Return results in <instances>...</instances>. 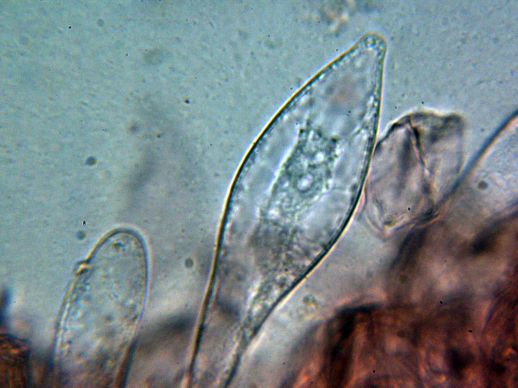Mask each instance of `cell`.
<instances>
[{"mask_svg":"<svg viewBox=\"0 0 518 388\" xmlns=\"http://www.w3.org/2000/svg\"><path fill=\"white\" fill-rule=\"evenodd\" d=\"M134 349H135V346L133 345V346H132V348H131L130 351L128 352V353L126 359V360H125V361L124 362V365H123V368H122V371L121 372V384H122L125 383V380L126 379V376H127V372H128V369L130 368L131 363V361H132V357H133V353H134Z\"/></svg>","mask_w":518,"mask_h":388,"instance_id":"obj_2","label":"cell"},{"mask_svg":"<svg viewBox=\"0 0 518 388\" xmlns=\"http://www.w3.org/2000/svg\"><path fill=\"white\" fill-rule=\"evenodd\" d=\"M358 313L356 309L343 311L328 327L322 372L324 380L329 386H342L349 379Z\"/></svg>","mask_w":518,"mask_h":388,"instance_id":"obj_1","label":"cell"}]
</instances>
